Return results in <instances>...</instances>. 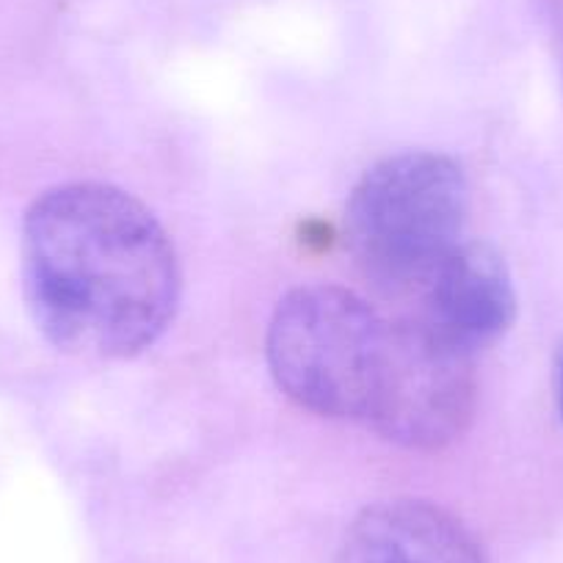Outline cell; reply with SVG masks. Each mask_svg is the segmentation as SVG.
Masks as SVG:
<instances>
[{
  "mask_svg": "<svg viewBox=\"0 0 563 563\" xmlns=\"http://www.w3.org/2000/svg\"><path fill=\"white\" fill-rule=\"evenodd\" d=\"M31 316L67 354L124 360L172 323L180 263L169 235L139 199L102 183L51 188L23 227Z\"/></svg>",
  "mask_w": 563,
  "mask_h": 563,
  "instance_id": "obj_1",
  "label": "cell"
},
{
  "mask_svg": "<svg viewBox=\"0 0 563 563\" xmlns=\"http://www.w3.org/2000/svg\"><path fill=\"white\" fill-rule=\"evenodd\" d=\"M470 188L437 153H400L365 172L349 199V249L389 296H415L464 243Z\"/></svg>",
  "mask_w": 563,
  "mask_h": 563,
  "instance_id": "obj_2",
  "label": "cell"
},
{
  "mask_svg": "<svg viewBox=\"0 0 563 563\" xmlns=\"http://www.w3.org/2000/svg\"><path fill=\"white\" fill-rule=\"evenodd\" d=\"M389 321L365 299L334 285L290 290L268 323V367L301 409L338 420H367Z\"/></svg>",
  "mask_w": 563,
  "mask_h": 563,
  "instance_id": "obj_3",
  "label": "cell"
},
{
  "mask_svg": "<svg viewBox=\"0 0 563 563\" xmlns=\"http://www.w3.org/2000/svg\"><path fill=\"white\" fill-rule=\"evenodd\" d=\"M475 356L415 318L389 323L387 354L367 426L411 451H440L467 431L475 411Z\"/></svg>",
  "mask_w": 563,
  "mask_h": 563,
  "instance_id": "obj_4",
  "label": "cell"
},
{
  "mask_svg": "<svg viewBox=\"0 0 563 563\" xmlns=\"http://www.w3.org/2000/svg\"><path fill=\"white\" fill-rule=\"evenodd\" d=\"M415 299V321L473 356L497 343L517 316L506 263L495 249L475 241H464Z\"/></svg>",
  "mask_w": 563,
  "mask_h": 563,
  "instance_id": "obj_5",
  "label": "cell"
},
{
  "mask_svg": "<svg viewBox=\"0 0 563 563\" xmlns=\"http://www.w3.org/2000/svg\"><path fill=\"white\" fill-rule=\"evenodd\" d=\"M338 563H489L467 525L426 500L365 508L345 533Z\"/></svg>",
  "mask_w": 563,
  "mask_h": 563,
  "instance_id": "obj_6",
  "label": "cell"
},
{
  "mask_svg": "<svg viewBox=\"0 0 563 563\" xmlns=\"http://www.w3.org/2000/svg\"><path fill=\"white\" fill-rule=\"evenodd\" d=\"M558 406H561V415H563V362H561V371H558Z\"/></svg>",
  "mask_w": 563,
  "mask_h": 563,
  "instance_id": "obj_7",
  "label": "cell"
}]
</instances>
